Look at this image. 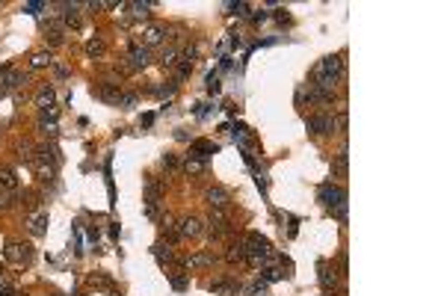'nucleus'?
Listing matches in <instances>:
<instances>
[{
    "label": "nucleus",
    "instance_id": "f257e3e1",
    "mask_svg": "<svg viewBox=\"0 0 444 296\" xmlns=\"http://www.w3.org/2000/svg\"><path fill=\"white\" fill-rule=\"evenodd\" d=\"M317 202L326 208V211H338V208H344L347 205V190L344 187H338V184H320V190H317Z\"/></svg>",
    "mask_w": 444,
    "mask_h": 296
},
{
    "label": "nucleus",
    "instance_id": "f03ea898",
    "mask_svg": "<svg viewBox=\"0 0 444 296\" xmlns=\"http://www.w3.org/2000/svg\"><path fill=\"white\" fill-rule=\"evenodd\" d=\"M246 258L249 261H264V258H270V243H267V237H261V234H249V240H246Z\"/></svg>",
    "mask_w": 444,
    "mask_h": 296
},
{
    "label": "nucleus",
    "instance_id": "7ed1b4c3",
    "mask_svg": "<svg viewBox=\"0 0 444 296\" xmlns=\"http://www.w3.org/2000/svg\"><path fill=\"white\" fill-rule=\"evenodd\" d=\"M6 261H12V264H30L33 261V246L30 243H21V240H12V243H6Z\"/></svg>",
    "mask_w": 444,
    "mask_h": 296
},
{
    "label": "nucleus",
    "instance_id": "20e7f679",
    "mask_svg": "<svg viewBox=\"0 0 444 296\" xmlns=\"http://www.w3.org/2000/svg\"><path fill=\"white\" fill-rule=\"evenodd\" d=\"M204 199H207V205H210L213 211H222V208H228V202H231V193H228L225 187H210V190L204 193Z\"/></svg>",
    "mask_w": 444,
    "mask_h": 296
},
{
    "label": "nucleus",
    "instance_id": "39448f33",
    "mask_svg": "<svg viewBox=\"0 0 444 296\" xmlns=\"http://www.w3.org/2000/svg\"><path fill=\"white\" fill-rule=\"evenodd\" d=\"M166 39V27L163 24H148L145 30H142V47H154V44H160Z\"/></svg>",
    "mask_w": 444,
    "mask_h": 296
},
{
    "label": "nucleus",
    "instance_id": "423d86ee",
    "mask_svg": "<svg viewBox=\"0 0 444 296\" xmlns=\"http://www.w3.org/2000/svg\"><path fill=\"white\" fill-rule=\"evenodd\" d=\"M216 151H219V145L210 142V139H196V142L190 145V157H199L202 163H204L210 154H216Z\"/></svg>",
    "mask_w": 444,
    "mask_h": 296
},
{
    "label": "nucleus",
    "instance_id": "0eeeda50",
    "mask_svg": "<svg viewBox=\"0 0 444 296\" xmlns=\"http://www.w3.org/2000/svg\"><path fill=\"white\" fill-rule=\"evenodd\" d=\"M92 95H95L98 101H107V104H119V98H121V89H119V83H104V86L92 89Z\"/></svg>",
    "mask_w": 444,
    "mask_h": 296
},
{
    "label": "nucleus",
    "instance_id": "6e6552de",
    "mask_svg": "<svg viewBox=\"0 0 444 296\" xmlns=\"http://www.w3.org/2000/svg\"><path fill=\"white\" fill-rule=\"evenodd\" d=\"M332 116H326V113H317V116H311L308 119V130L311 133H317V136H323V133H332Z\"/></svg>",
    "mask_w": 444,
    "mask_h": 296
},
{
    "label": "nucleus",
    "instance_id": "1a4fd4ad",
    "mask_svg": "<svg viewBox=\"0 0 444 296\" xmlns=\"http://www.w3.org/2000/svg\"><path fill=\"white\" fill-rule=\"evenodd\" d=\"M320 285H323L326 294H332V291L338 288V273H335L329 264H320Z\"/></svg>",
    "mask_w": 444,
    "mask_h": 296
},
{
    "label": "nucleus",
    "instance_id": "9d476101",
    "mask_svg": "<svg viewBox=\"0 0 444 296\" xmlns=\"http://www.w3.org/2000/svg\"><path fill=\"white\" fill-rule=\"evenodd\" d=\"M178 234H181V237H199V234H202V222H199L196 216H187V219H181Z\"/></svg>",
    "mask_w": 444,
    "mask_h": 296
},
{
    "label": "nucleus",
    "instance_id": "9b49d317",
    "mask_svg": "<svg viewBox=\"0 0 444 296\" xmlns=\"http://www.w3.org/2000/svg\"><path fill=\"white\" fill-rule=\"evenodd\" d=\"M130 65H133V68H145V65H148V47L130 44Z\"/></svg>",
    "mask_w": 444,
    "mask_h": 296
},
{
    "label": "nucleus",
    "instance_id": "f8f14e48",
    "mask_svg": "<svg viewBox=\"0 0 444 296\" xmlns=\"http://www.w3.org/2000/svg\"><path fill=\"white\" fill-rule=\"evenodd\" d=\"M27 228H30V234H44V231H47V213L33 216V219L27 222Z\"/></svg>",
    "mask_w": 444,
    "mask_h": 296
},
{
    "label": "nucleus",
    "instance_id": "ddd939ff",
    "mask_svg": "<svg viewBox=\"0 0 444 296\" xmlns=\"http://www.w3.org/2000/svg\"><path fill=\"white\" fill-rule=\"evenodd\" d=\"M210 291H213V294H228V296H237L240 285H237V282H213V285H210Z\"/></svg>",
    "mask_w": 444,
    "mask_h": 296
},
{
    "label": "nucleus",
    "instance_id": "4468645a",
    "mask_svg": "<svg viewBox=\"0 0 444 296\" xmlns=\"http://www.w3.org/2000/svg\"><path fill=\"white\" fill-rule=\"evenodd\" d=\"M178 59H181V53H178L175 47H166V50L160 53V65H163V68H175Z\"/></svg>",
    "mask_w": 444,
    "mask_h": 296
},
{
    "label": "nucleus",
    "instance_id": "2eb2a0df",
    "mask_svg": "<svg viewBox=\"0 0 444 296\" xmlns=\"http://www.w3.org/2000/svg\"><path fill=\"white\" fill-rule=\"evenodd\" d=\"M284 276H287V273H284V270H279V267H264V270L258 273V279H261V282H279V279H284Z\"/></svg>",
    "mask_w": 444,
    "mask_h": 296
},
{
    "label": "nucleus",
    "instance_id": "dca6fc26",
    "mask_svg": "<svg viewBox=\"0 0 444 296\" xmlns=\"http://www.w3.org/2000/svg\"><path fill=\"white\" fill-rule=\"evenodd\" d=\"M6 89H15V86H21V83H27V74L24 71H9V77L6 80H0Z\"/></svg>",
    "mask_w": 444,
    "mask_h": 296
},
{
    "label": "nucleus",
    "instance_id": "f3484780",
    "mask_svg": "<svg viewBox=\"0 0 444 296\" xmlns=\"http://www.w3.org/2000/svg\"><path fill=\"white\" fill-rule=\"evenodd\" d=\"M0 187H6V190H15L18 187V178H15V172L12 169H0Z\"/></svg>",
    "mask_w": 444,
    "mask_h": 296
},
{
    "label": "nucleus",
    "instance_id": "a211bd4d",
    "mask_svg": "<svg viewBox=\"0 0 444 296\" xmlns=\"http://www.w3.org/2000/svg\"><path fill=\"white\" fill-rule=\"evenodd\" d=\"M210 234H213V237L225 234V219H222V213H213V216H210Z\"/></svg>",
    "mask_w": 444,
    "mask_h": 296
},
{
    "label": "nucleus",
    "instance_id": "6ab92c4d",
    "mask_svg": "<svg viewBox=\"0 0 444 296\" xmlns=\"http://www.w3.org/2000/svg\"><path fill=\"white\" fill-rule=\"evenodd\" d=\"M228 261L234 264V261H246V243H234L231 249H228Z\"/></svg>",
    "mask_w": 444,
    "mask_h": 296
},
{
    "label": "nucleus",
    "instance_id": "aec40b11",
    "mask_svg": "<svg viewBox=\"0 0 444 296\" xmlns=\"http://www.w3.org/2000/svg\"><path fill=\"white\" fill-rule=\"evenodd\" d=\"M207 264H213V255H207V252L187 258V267H207Z\"/></svg>",
    "mask_w": 444,
    "mask_h": 296
},
{
    "label": "nucleus",
    "instance_id": "412c9836",
    "mask_svg": "<svg viewBox=\"0 0 444 296\" xmlns=\"http://www.w3.org/2000/svg\"><path fill=\"white\" fill-rule=\"evenodd\" d=\"M44 107H53V89L50 86H44L39 92V110H44Z\"/></svg>",
    "mask_w": 444,
    "mask_h": 296
},
{
    "label": "nucleus",
    "instance_id": "4be33fe9",
    "mask_svg": "<svg viewBox=\"0 0 444 296\" xmlns=\"http://www.w3.org/2000/svg\"><path fill=\"white\" fill-rule=\"evenodd\" d=\"M30 65H33V68H41V65H53V56L41 50V53H36V56L30 59Z\"/></svg>",
    "mask_w": 444,
    "mask_h": 296
},
{
    "label": "nucleus",
    "instance_id": "5701e85b",
    "mask_svg": "<svg viewBox=\"0 0 444 296\" xmlns=\"http://www.w3.org/2000/svg\"><path fill=\"white\" fill-rule=\"evenodd\" d=\"M204 86H207V92H210V95H216V92H219V86H222L219 74H216V71H210V74H207V80H204Z\"/></svg>",
    "mask_w": 444,
    "mask_h": 296
},
{
    "label": "nucleus",
    "instance_id": "b1692460",
    "mask_svg": "<svg viewBox=\"0 0 444 296\" xmlns=\"http://www.w3.org/2000/svg\"><path fill=\"white\" fill-rule=\"evenodd\" d=\"M347 160H350V157H347V148H344V151L338 154V160H335L332 172H335V175H347Z\"/></svg>",
    "mask_w": 444,
    "mask_h": 296
},
{
    "label": "nucleus",
    "instance_id": "393cba45",
    "mask_svg": "<svg viewBox=\"0 0 444 296\" xmlns=\"http://www.w3.org/2000/svg\"><path fill=\"white\" fill-rule=\"evenodd\" d=\"M184 169H187L190 175H199V172L204 169V163H202L199 157H187V163H184Z\"/></svg>",
    "mask_w": 444,
    "mask_h": 296
},
{
    "label": "nucleus",
    "instance_id": "a878e982",
    "mask_svg": "<svg viewBox=\"0 0 444 296\" xmlns=\"http://www.w3.org/2000/svg\"><path fill=\"white\" fill-rule=\"evenodd\" d=\"M151 6H154V3H133V6H130V9H133V18H148V15H151V12H148Z\"/></svg>",
    "mask_w": 444,
    "mask_h": 296
},
{
    "label": "nucleus",
    "instance_id": "bb28decb",
    "mask_svg": "<svg viewBox=\"0 0 444 296\" xmlns=\"http://www.w3.org/2000/svg\"><path fill=\"white\" fill-rule=\"evenodd\" d=\"M86 53H89V56H101V53H104V42H101V39H92V42L86 44Z\"/></svg>",
    "mask_w": 444,
    "mask_h": 296
},
{
    "label": "nucleus",
    "instance_id": "cd10ccee",
    "mask_svg": "<svg viewBox=\"0 0 444 296\" xmlns=\"http://www.w3.org/2000/svg\"><path fill=\"white\" fill-rule=\"evenodd\" d=\"M246 294H249V296H261V294H267V282H261V279H258V282H252V285L246 288Z\"/></svg>",
    "mask_w": 444,
    "mask_h": 296
},
{
    "label": "nucleus",
    "instance_id": "c85d7f7f",
    "mask_svg": "<svg viewBox=\"0 0 444 296\" xmlns=\"http://www.w3.org/2000/svg\"><path fill=\"white\" fill-rule=\"evenodd\" d=\"M154 255H157V261H160V264L172 261V249H169V246H154Z\"/></svg>",
    "mask_w": 444,
    "mask_h": 296
},
{
    "label": "nucleus",
    "instance_id": "c756f323",
    "mask_svg": "<svg viewBox=\"0 0 444 296\" xmlns=\"http://www.w3.org/2000/svg\"><path fill=\"white\" fill-rule=\"evenodd\" d=\"M169 282H172L175 291H187V288H190V279H187V276H172Z\"/></svg>",
    "mask_w": 444,
    "mask_h": 296
},
{
    "label": "nucleus",
    "instance_id": "7c9ffc66",
    "mask_svg": "<svg viewBox=\"0 0 444 296\" xmlns=\"http://www.w3.org/2000/svg\"><path fill=\"white\" fill-rule=\"evenodd\" d=\"M119 104H121V110H133L136 107V95H121Z\"/></svg>",
    "mask_w": 444,
    "mask_h": 296
},
{
    "label": "nucleus",
    "instance_id": "2f4dec72",
    "mask_svg": "<svg viewBox=\"0 0 444 296\" xmlns=\"http://www.w3.org/2000/svg\"><path fill=\"white\" fill-rule=\"evenodd\" d=\"M332 125H335L341 133H347V110H341V113H338V119H335Z\"/></svg>",
    "mask_w": 444,
    "mask_h": 296
},
{
    "label": "nucleus",
    "instance_id": "473e14b6",
    "mask_svg": "<svg viewBox=\"0 0 444 296\" xmlns=\"http://www.w3.org/2000/svg\"><path fill=\"white\" fill-rule=\"evenodd\" d=\"M163 166H166V169H178V160H175V154H163Z\"/></svg>",
    "mask_w": 444,
    "mask_h": 296
},
{
    "label": "nucleus",
    "instance_id": "72a5a7b5",
    "mask_svg": "<svg viewBox=\"0 0 444 296\" xmlns=\"http://www.w3.org/2000/svg\"><path fill=\"white\" fill-rule=\"evenodd\" d=\"M39 9H44V3H27L24 6V12H30V15H39Z\"/></svg>",
    "mask_w": 444,
    "mask_h": 296
},
{
    "label": "nucleus",
    "instance_id": "f704fd0d",
    "mask_svg": "<svg viewBox=\"0 0 444 296\" xmlns=\"http://www.w3.org/2000/svg\"><path fill=\"white\" fill-rule=\"evenodd\" d=\"M267 18H270V15H267V12H264V9H258V12H255V15H252V21H255V24H261V21H267Z\"/></svg>",
    "mask_w": 444,
    "mask_h": 296
},
{
    "label": "nucleus",
    "instance_id": "c9c22d12",
    "mask_svg": "<svg viewBox=\"0 0 444 296\" xmlns=\"http://www.w3.org/2000/svg\"><path fill=\"white\" fill-rule=\"evenodd\" d=\"M53 74H56V77H68V68H65V65H53Z\"/></svg>",
    "mask_w": 444,
    "mask_h": 296
},
{
    "label": "nucleus",
    "instance_id": "e433bc0d",
    "mask_svg": "<svg viewBox=\"0 0 444 296\" xmlns=\"http://www.w3.org/2000/svg\"><path fill=\"white\" fill-rule=\"evenodd\" d=\"M276 21H282V24H284V21H290V15H287V12L282 9V12H276Z\"/></svg>",
    "mask_w": 444,
    "mask_h": 296
},
{
    "label": "nucleus",
    "instance_id": "4c0bfd02",
    "mask_svg": "<svg viewBox=\"0 0 444 296\" xmlns=\"http://www.w3.org/2000/svg\"><path fill=\"white\" fill-rule=\"evenodd\" d=\"M151 122H154V113H145V116H142V125H145V127H148V125H151Z\"/></svg>",
    "mask_w": 444,
    "mask_h": 296
},
{
    "label": "nucleus",
    "instance_id": "58836bf2",
    "mask_svg": "<svg viewBox=\"0 0 444 296\" xmlns=\"http://www.w3.org/2000/svg\"><path fill=\"white\" fill-rule=\"evenodd\" d=\"M110 296H121V294H110Z\"/></svg>",
    "mask_w": 444,
    "mask_h": 296
}]
</instances>
